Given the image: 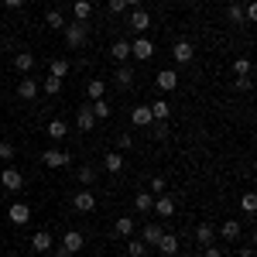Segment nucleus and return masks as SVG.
Listing matches in <instances>:
<instances>
[{
  "mask_svg": "<svg viewBox=\"0 0 257 257\" xmlns=\"http://www.w3.org/2000/svg\"><path fill=\"white\" fill-rule=\"evenodd\" d=\"M131 55H134V59H141V62H148L151 55H155V41L141 35L138 41H131Z\"/></svg>",
  "mask_w": 257,
  "mask_h": 257,
  "instance_id": "7ed1b4c3",
  "label": "nucleus"
},
{
  "mask_svg": "<svg viewBox=\"0 0 257 257\" xmlns=\"http://www.w3.org/2000/svg\"><path fill=\"white\" fill-rule=\"evenodd\" d=\"M0 158H4V161L14 158V144H11V141H0Z\"/></svg>",
  "mask_w": 257,
  "mask_h": 257,
  "instance_id": "37998d69",
  "label": "nucleus"
},
{
  "mask_svg": "<svg viewBox=\"0 0 257 257\" xmlns=\"http://www.w3.org/2000/svg\"><path fill=\"white\" fill-rule=\"evenodd\" d=\"M151 206H155V196H151V192H138V196H134V209H138V213H151Z\"/></svg>",
  "mask_w": 257,
  "mask_h": 257,
  "instance_id": "cd10ccee",
  "label": "nucleus"
},
{
  "mask_svg": "<svg viewBox=\"0 0 257 257\" xmlns=\"http://www.w3.org/2000/svg\"><path fill=\"white\" fill-rule=\"evenodd\" d=\"M155 82H158V89H165V93H172L178 86V72L175 69H161L158 76H155Z\"/></svg>",
  "mask_w": 257,
  "mask_h": 257,
  "instance_id": "2eb2a0df",
  "label": "nucleus"
},
{
  "mask_svg": "<svg viewBox=\"0 0 257 257\" xmlns=\"http://www.w3.org/2000/svg\"><path fill=\"white\" fill-rule=\"evenodd\" d=\"M151 213H158V216H175V199L172 196H155V206H151Z\"/></svg>",
  "mask_w": 257,
  "mask_h": 257,
  "instance_id": "f8f14e48",
  "label": "nucleus"
},
{
  "mask_svg": "<svg viewBox=\"0 0 257 257\" xmlns=\"http://www.w3.org/2000/svg\"><path fill=\"white\" fill-rule=\"evenodd\" d=\"M99 120L93 117V110H89V103H82L79 113H76V131H96Z\"/></svg>",
  "mask_w": 257,
  "mask_h": 257,
  "instance_id": "423d86ee",
  "label": "nucleus"
},
{
  "mask_svg": "<svg viewBox=\"0 0 257 257\" xmlns=\"http://www.w3.org/2000/svg\"><path fill=\"white\" fill-rule=\"evenodd\" d=\"M226 18L233 21V24H243V7H240V4H230V11H226Z\"/></svg>",
  "mask_w": 257,
  "mask_h": 257,
  "instance_id": "ea45409f",
  "label": "nucleus"
},
{
  "mask_svg": "<svg viewBox=\"0 0 257 257\" xmlns=\"http://www.w3.org/2000/svg\"><path fill=\"white\" fill-rule=\"evenodd\" d=\"M106 7H110V11H113V14H123V11H127V0H110V4H106Z\"/></svg>",
  "mask_w": 257,
  "mask_h": 257,
  "instance_id": "c03bdc74",
  "label": "nucleus"
},
{
  "mask_svg": "<svg viewBox=\"0 0 257 257\" xmlns=\"http://www.w3.org/2000/svg\"><path fill=\"white\" fill-rule=\"evenodd\" d=\"M89 14H93V4H89V0H76V4H72V18H76V21H82V24H86V21H89Z\"/></svg>",
  "mask_w": 257,
  "mask_h": 257,
  "instance_id": "a211bd4d",
  "label": "nucleus"
},
{
  "mask_svg": "<svg viewBox=\"0 0 257 257\" xmlns=\"http://www.w3.org/2000/svg\"><path fill=\"white\" fill-rule=\"evenodd\" d=\"M206 257H223V250H219V247H213V243H209V247H206Z\"/></svg>",
  "mask_w": 257,
  "mask_h": 257,
  "instance_id": "a18cd8bd",
  "label": "nucleus"
},
{
  "mask_svg": "<svg viewBox=\"0 0 257 257\" xmlns=\"http://www.w3.org/2000/svg\"><path fill=\"white\" fill-rule=\"evenodd\" d=\"M103 168H106V172H113V175L123 172V155H120V151H110V155L103 158Z\"/></svg>",
  "mask_w": 257,
  "mask_h": 257,
  "instance_id": "4be33fe9",
  "label": "nucleus"
},
{
  "mask_svg": "<svg viewBox=\"0 0 257 257\" xmlns=\"http://www.w3.org/2000/svg\"><path fill=\"white\" fill-rule=\"evenodd\" d=\"M165 189H168V182H165V178H151V196H165Z\"/></svg>",
  "mask_w": 257,
  "mask_h": 257,
  "instance_id": "a19ab883",
  "label": "nucleus"
},
{
  "mask_svg": "<svg viewBox=\"0 0 257 257\" xmlns=\"http://www.w3.org/2000/svg\"><path fill=\"white\" fill-rule=\"evenodd\" d=\"M72 209H76V213H93V209H96V196H93L89 189L76 192V196H72Z\"/></svg>",
  "mask_w": 257,
  "mask_h": 257,
  "instance_id": "39448f33",
  "label": "nucleus"
},
{
  "mask_svg": "<svg viewBox=\"0 0 257 257\" xmlns=\"http://www.w3.org/2000/svg\"><path fill=\"white\" fill-rule=\"evenodd\" d=\"M7 219H11V223H14V226H24V223H28V219H31V209H28V206H24V202H14V206H11V209H7Z\"/></svg>",
  "mask_w": 257,
  "mask_h": 257,
  "instance_id": "4468645a",
  "label": "nucleus"
},
{
  "mask_svg": "<svg viewBox=\"0 0 257 257\" xmlns=\"http://www.w3.org/2000/svg\"><path fill=\"white\" fill-rule=\"evenodd\" d=\"M155 247L161 250V257H175V254H178V237H175V233H168V230H165V233H161V240L155 243Z\"/></svg>",
  "mask_w": 257,
  "mask_h": 257,
  "instance_id": "9b49d317",
  "label": "nucleus"
},
{
  "mask_svg": "<svg viewBox=\"0 0 257 257\" xmlns=\"http://www.w3.org/2000/svg\"><path fill=\"white\" fill-rule=\"evenodd\" d=\"M45 165L48 168H65V165H72V155H65V151H59V148H45Z\"/></svg>",
  "mask_w": 257,
  "mask_h": 257,
  "instance_id": "20e7f679",
  "label": "nucleus"
},
{
  "mask_svg": "<svg viewBox=\"0 0 257 257\" xmlns=\"http://www.w3.org/2000/svg\"><path fill=\"white\" fill-rule=\"evenodd\" d=\"M59 93H62V79L48 76V79H45V96H59Z\"/></svg>",
  "mask_w": 257,
  "mask_h": 257,
  "instance_id": "c9c22d12",
  "label": "nucleus"
},
{
  "mask_svg": "<svg viewBox=\"0 0 257 257\" xmlns=\"http://www.w3.org/2000/svg\"><path fill=\"white\" fill-rule=\"evenodd\" d=\"M127 254L131 257H144L148 254V243H144V240H127Z\"/></svg>",
  "mask_w": 257,
  "mask_h": 257,
  "instance_id": "473e14b6",
  "label": "nucleus"
},
{
  "mask_svg": "<svg viewBox=\"0 0 257 257\" xmlns=\"http://www.w3.org/2000/svg\"><path fill=\"white\" fill-rule=\"evenodd\" d=\"M168 131H172V127H168L165 120H151V134H155L158 141H165V138H168Z\"/></svg>",
  "mask_w": 257,
  "mask_h": 257,
  "instance_id": "f704fd0d",
  "label": "nucleus"
},
{
  "mask_svg": "<svg viewBox=\"0 0 257 257\" xmlns=\"http://www.w3.org/2000/svg\"><path fill=\"white\" fill-rule=\"evenodd\" d=\"M117 148H120V151H131V148H134V134H131V131L117 134Z\"/></svg>",
  "mask_w": 257,
  "mask_h": 257,
  "instance_id": "58836bf2",
  "label": "nucleus"
},
{
  "mask_svg": "<svg viewBox=\"0 0 257 257\" xmlns=\"http://www.w3.org/2000/svg\"><path fill=\"white\" fill-rule=\"evenodd\" d=\"M141 4H144V0H127V7H141Z\"/></svg>",
  "mask_w": 257,
  "mask_h": 257,
  "instance_id": "de8ad7c7",
  "label": "nucleus"
},
{
  "mask_svg": "<svg viewBox=\"0 0 257 257\" xmlns=\"http://www.w3.org/2000/svg\"><path fill=\"white\" fill-rule=\"evenodd\" d=\"M0 182H4V189H11V192H21V189H24V175H21L18 168H4Z\"/></svg>",
  "mask_w": 257,
  "mask_h": 257,
  "instance_id": "1a4fd4ad",
  "label": "nucleus"
},
{
  "mask_svg": "<svg viewBox=\"0 0 257 257\" xmlns=\"http://www.w3.org/2000/svg\"><path fill=\"white\" fill-rule=\"evenodd\" d=\"M161 233H165V230H161L158 223H148V226L141 230V237H144V243H148V247H155V243L161 240Z\"/></svg>",
  "mask_w": 257,
  "mask_h": 257,
  "instance_id": "f3484780",
  "label": "nucleus"
},
{
  "mask_svg": "<svg viewBox=\"0 0 257 257\" xmlns=\"http://www.w3.org/2000/svg\"><path fill=\"white\" fill-rule=\"evenodd\" d=\"M250 86H254V82H250V76H237V79H233V89H240V93H247Z\"/></svg>",
  "mask_w": 257,
  "mask_h": 257,
  "instance_id": "79ce46f5",
  "label": "nucleus"
},
{
  "mask_svg": "<svg viewBox=\"0 0 257 257\" xmlns=\"http://www.w3.org/2000/svg\"><path fill=\"white\" fill-rule=\"evenodd\" d=\"M113 82H117V89H131V86H134V69H131L127 62H120L117 72H113Z\"/></svg>",
  "mask_w": 257,
  "mask_h": 257,
  "instance_id": "6e6552de",
  "label": "nucleus"
},
{
  "mask_svg": "<svg viewBox=\"0 0 257 257\" xmlns=\"http://www.w3.org/2000/svg\"><path fill=\"white\" fill-rule=\"evenodd\" d=\"M45 134H48L52 141L69 138V123H65V120H48V123H45Z\"/></svg>",
  "mask_w": 257,
  "mask_h": 257,
  "instance_id": "dca6fc26",
  "label": "nucleus"
},
{
  "mask_svg": "<svg viewBox=\"0 0 257 257\" xmlns=\"http://www.w3.org/2000/svg\"><path fill=\"white\" fill-rule=\"evenodd\" d=\"M45 24H48L52 31H62V28H65V18H62V11H48V14H45Z\"/></svg>",
  "mask_w": 257,
  "mask_h": 257,
  "instance_id": "2f4dec72",
  "label": "nucleus"
},
{
  "mask_svg": "<svg viewBox=\"0 0 257 257\" xmlns=\"http://www.w3.org/2000/svg\"><path fill=\"white\" fill-rule=\"evenodd\" d=\"M192 55H196L192 41H175V48H172V59H175L178 65H189V62H192Z\"/></svg>",
  "mask_w": 257,
  "mask_h": 257,
  "instance_id": "0eeeda50",
  "label": "nucleus"
},
{
  "mask_svg": "<svg viewBox=\"0 0 257 257\" xmlns=\"http://www.w3.org/2000/svg\"><path fill=\"white\" fill-rule=\"evenodd\" d=\"M127 24H131V31H138V35H144V31L151 28V14H148L144 7H134V11L127 14Z\"/></svg>",
  "mask_w": 257,
  "mask_h": 257,
  "instance_id": "f03ea898",
  "label": "nucleus"
},
{
  "mask_svg": "<svg viewBox=\"0 0 257 257\" xmlns=\"http://www.w3.org/2000/svg\"><path fill=\"white\" fill-rule=\"evenodd\" d=\"M52 247H55V237H52L48 230H38V233L31 237V250H35V254H45V250H52Z\"/></svg>",
  "mask_w": 257,
  "mask_h": 257,
  "instance_id": "9d476101",
  "label": "nucleus"
},
{
  "mask_svg": "<svg viewBox=\"0 0 257 257\" xmlns=\"http://www.w3.org/2000/svg\"><path fill=\"white\" fill-rule=\"evenodd\" d=\"M89 110H93V117H96V120H106L110 113H113V106H110L106 99H93V103H89Z\"/></svg>",
  "mask_w": 257,
  "mask_h": 257,
  "instance_id": "b1692460",
  "label": "nucleus"
},
{
  "mask_svg": "<svg viewBox=\"0 0 257 257\" xmlns=\"http://www.w3.org/2000/svg\"><path fill=\"white\" fill-rule=\"evenodd\" d=\"M62 35H65V45H69V48H82L89 31H86V24H82V21H72V24H65V28H62Z\"/></svg>",
  "mask_w": 257,
  "mask_h": 257,
  "instance_id": "f257e3e1",
  "label": "nucleus"
},
{
  "mask_svg": "<svg viewBox=\"0 0 257 257\" xmlns=\"http://www.w3.org/2000/svg\"><path fill=\"white\" fill-rule=\"evenodd\" d=\"M69 59H52V65H48V76H55V79H65L69 76Z\"/></svg>",
  "mask_w": 257,
  "mask_h": 257,
  "instance_id": "aec40b11",
  "label": "nucleus"
},
{
  "mask_svg": "<svg viewBox=\"0 0 257 257\" xmlns=\"http://www.w3.org/2000/svg\"><path fill=\"white\" fill-rule=\"evenodd\" d=\"M131 120H134V127H151V110L148 106H134Z\"/></svg>",
  "mask_w": 257,
  "mask_h": 257,
  "instance_id": "bb28decb",
  "label": "nucleus"
},
{
  "mask_svg": "<svg viewBox=\"0 0 257 257\" xmlns=\"http://www.w3.org/2000/svg\"><path fill=\"white\" fill-rule=\"evenodd\" d=\"M4 4H7L11 11H18V7H21V4H24V0H4Z\"/></svg>",
  "mask_w": 257,
  "mask_h": 257,
  "instance_id": "49530a36",
  "label": "nucleus"
},
{
  "mask_svg": "<svg viewBox=\"0 0 257 257\" xmlns=\"http://www.w3.org/2000/svg\"><path fill=\"white\" fill-rule=\"evenodd\" d=\"M213 237H216V233H213V226H209V223H199V226H196V240L202 243V247H209Z\"/></svg>",
  "mask_w": 257,
  "mask_h": 257,
  "instance_id": "c756f323",
  "label": "nucleus"
},
{
  "mask_svg": "<svg viewBox=\"0 0 257 257\" xmlns=\"http://www.w3.org/2000/svg\"><path fill=\"white\" fill-rule=\"evenodd\" d=\"M182 257H192V254H182Z\"/></svg>",
  "mask_w": 257,
  "mask_h": 257,
  "instance_id": "09e8293b",
  "label": "nucleus"
},
{
  "mask_svg": "<svg viewBox=\"0 0 257 257\" xmlns=\"http://www.w3.org/2000/svg\"><path fill=\"white\" fill-rule=\"evenodd\" d=\"M240 209H243V213H254V209H257V196H254V192H243V199H240Z\"/></svg>",
  "mask_w": 257,
  "mask_h": 257,
  "instance_id": "e433bc0d",
  "label": "nucleus"
},
{
  "mask_svg": "<svg viewBox=\"0 0 257 257\" xmlns=\"http://www.w3.org/2000/svg\"><path fill=\"white\" fill-rule=\"evenodd\" d=\"M250 69H254L250 59H237L233 62V76H250Z\"/></svg>",
  "mask_w": 257,
  "mask_h": 257,
  "instance_id": "4c0bfd02",
  "label": "nucleus"
},
{
  "mask_svg": "<svg viewBox=\"0 0 257 257\" xmlns=\"http://www.w3.org/2000/svg\"><path fill=\"white\" fill-rule=\"evenodd\" d=\"M18 96L21 99H35V96H38V82H35V79H21L18 82Z\"/></svg>",
  "mask_w": 257,
  "mask_h": 257,
  "instance_id": "5701e85b",
  "label": "nucleus"
},
{
  "mask_svg": "<svg viewBox=\"0 0 257 257\" xmlns=\"http://www.w3.org/2000/svg\"><path fill=\"white\" fill-rule=\"evenodd\" d=\"M103 93H106V82L103 79H89L86 82V96L89 99H103Z\"/></svg>",
  "mask_w": 257,
  "mask_h": 257,
  "instance_id": "c85d7f7f",
  "label": "nucleus"
},
{
  "mask_svg": "<svg viewBox=\"0 0 257 257\" xmlns=\"http://www.w3.org/2000/svg\"><path fill=\"white\" fill-rule=\"evenodd\" d=\"M219 233H223V240H240V223L237 219H226V223L219 226Z\"/></svg>",
  "mask_w": 257,
  "mask_h": 257,
  "instance_id": "7c9ffc66",
  "label": "nucleus"
},
{
  "mask_svg": "<svg viewBox=\"0 0 257 257\" xmlns=\"http://www.w3.org/2000/svg\"><path fill=\"white\" fill-rule=\"evenodd\" d=\"M113 230H117V237L131 240V237H134V230H138V226H134V219H131V216H120V219H117V226H113Z\"/></svg>",
  "mask_w": 257,
  "mask_h": 257,
  "instance_id": "6ab92c4d",
  "label": "nucleus"
},
{
  "mask_svg": "<svg viewBox=\"0 0 257 257\" xmlns=\"http://www.w3.org/2000/svg\"><path fill=\"white\" fill-rule=\"evenodd\" d=\"M148 110H151V120H168V113H172V106H168L165 99H155Z\"/></svg>",
  "mask_w": 257,
  "mask_h": 257,
  "instance_id": "a878e982",
  "label": "nucleus"
},
{
  "mask_svg": "<svg viewBox=\"0 0 257 257\" xmlns=\"http://www.w3.org/2000/svg\"><path fill=\"white\" fill-rule=\"evenodd\" d=\"M110 55H113V59L117 62H127V55H131V41H113V45H110Z\"/></svg>",
  "mask_w": 257,
  "mask_h": 257,
  "instance_id": "393cba45",
  "label": "nucleus"
},
{
  "mask_svg": "<svg viewBox=\"0 0 257 257\" xmlns=\"http://www.w3.org/2000/svg\"><path fill=\"white\" fill-rule=\"evenodd\" d=\"M14 69H18V72H31V69H35V55H31V52H18V55H14Z\"/></svg>",
  "mask_w": 257,
  "mask_h": 257,
  "instance_id": "412c9836",
  "label": "nucleus"
},
{
  "mask_svg": "<svg viewBox=\"0 0 257 257\" xmlns=\"http://www.w3.org/2000/svg\"><path fill=\"white\" fill-rule=\"evenodd\" d=\"M82 182V185H93V182H96V168H93V165H82L79 168V175H76Z\"/></svg>",
  "mask_w": 257,
  "mask_h": 257,
  "instance_id": "72a5a7b5",
  "label": "nucleus"
},
{
  "mask_svg": "<svg viewBox=\"0 0 257 257\" xmlns=\"http://www.w3.org/2000/svg\"><path fill=\"white\" fill-rule=\"evenodd\" d=\"M82 243H86V237H82L79 230H69V233L62 237V250H69V254H79Z\"/></svg>",
  "mask_w": 257,
  "mask_h": 257,
  "instance_id": "ddd939ff",
  "label": "nucleus"
}]
</instances>
